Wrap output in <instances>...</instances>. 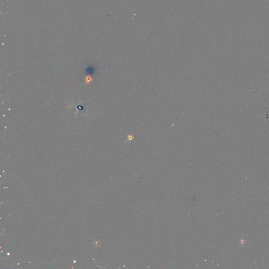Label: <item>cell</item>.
<instances>
[{
	"label": "cell",
	"mask_w": 269,
	"mask_h": 269,
	"mask_svg": "<svg viewBox=\"0 0 269 269\" xmlns=\"http://www.w3.org/2000/svg\"><path fill=\"white\" fill-rule=\"evenodd\" d=\"M92 77L90 76H86V78H85V81H86V83H90L92 81Z\"/></svg>",
	"instance_id": "1"
}]
</instances>
